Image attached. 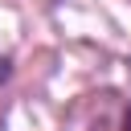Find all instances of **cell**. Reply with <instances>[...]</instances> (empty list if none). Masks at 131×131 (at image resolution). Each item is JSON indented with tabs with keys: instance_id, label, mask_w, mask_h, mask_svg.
Returning a JSON list of instances; mask_svg holds the SVG:
<instances>
[{
	"instance_id": "7a4b0ae2",
	"label": "cell",
	"mask_w": 131,
	"mask_h": 131,
	"mask_svg": "<svg viewBox=\"0 0 131 131\" xmlns=\"http://www.w3.org/2000/svg\"><path fill=\"white\" fill-rule=\"evenodd\" d=\"M123 131H131V106H127V115H123Z\"/></svg>"
},
{
	"instance_id": "6da1fadb",
	"label": "cell",
	"mask_w": 131,
	"mask_h": 131,
	"mask_svg": "<svg viewBox=\"0 0 131 131\" xmlns=\"http://www.w3.org/2000/svg\"><path fill=\"white\" fill-rule=\"evenodd\" d=\"M8 78H12V57H4V53H0V86H4Z\"/></svg>"
}]
</instances>
